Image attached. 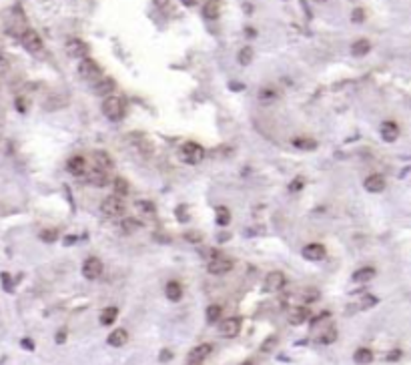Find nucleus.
Returning <instances> with one entry per match:
<instances>
[{"instance_id": "f257e3e1", "label": "nucleus", "mask_w": 411, "mask_h": 365, "mask_svg": "<svg viewBox=\"0 0 411 365\" xmlns=\"http://www.w3.org/2000/svg\"><path fill=\"white\" fill-rule=\"evenodd\" d=\"M179 159L187 163V164H199L203 159H205V148L199 145V143H185L183 146L179 148Z\"/></svg>"}, {"instance_id": "f03ea898", "label": "nucleus", "mask_w": 411, "mask_h": 365, "mask_svg": "<svg viewBox=\"0 0 411 365\" xmlns=\"http://www.w3.org/2000/svg\"><path fill=\"white\" fill-rule=\"evenodd\" d=\"M101 213L108 219H117V217H123L125 215V203L123 199L117 197V195H110L107 199H103L101 203Z\"/></svg>"}, {"instance_id": "7ed1b4c3", "label": "nucleus", "mask_w": 411, "mask_h": 365, "mask_svg": "<svg viewBox=\"0 0 411 365\" xmlns=\"http://www.w3.org/2000/svg\"><path fill=\"white\" fill-rule=\"evenodd\" d=\"M103 114L110 121H121L125 114V103L119 96H107L103 101Z\"/></svg>"}, {"instance_id": "20e7f679", "label": "nucleus", "mask_w": 411, "mask_h": 365, "mask_svg": "<svg viewBox=\"0 0 411 365\" xmlns=\"http://www.w3.org/2000/svg\"><path fill=\"white\" fill-rule=\"evenodd\" d=\"M103 71H101V66L96 64V60H92L90 56L87 58H82L78 62V76L82 80H89V82H96L98 78H101Z\"/></svg>"}, {"instance_id": "39448f33", "label": "nucleus", "mask_w": 411, "mask_h": 365, "mask_svg": "<svg viewBox=\"0 0 411 365\" xmlns=\"http://www.w3.org/2000/svg\"><path fill=\"white\" fill-rule=\"evenodd\" d=\"M207 269L211 275H225L233 269V259H229L221 253H217L215 257H211L209 263H207Z\"/></svg>"}, {"instance_id": "423d86ee", "label": "nucleus", "mask_w": 411, "mask_h": 365, "mask_svg": "<svg viewBox=\"0 0 411 365\" xmlns=\"http://www.w3.org/2000/svg\"><path fill=\"white\" fill-rule=\"evenodd\" d=\"M20 42H22V46L26 48V51L32 53V55H38L42 51V38H40L38 32L32 30V28H26L22 32V35H20Z\"/></svg>"}, {"instance_id": "0eeeda50", "label": "nucleus", "mask_w": 411, "mask_h": 365, "mask_svg": "<svg viewBox=\"0 0 411 365\" xmlns=\"http://www.w3.org/2000/svg\"><path fill=\"white\" fill-rule=\"evenodd\" d=\"M103 261L98 257H89L85 263H82V277L89 279V281H94L103 275Z\"/></svg>"}, {"instance_id": "6e6552de", "label": "nucleus", "mask_w": 411, "mask_h": 365, "mask_svg": "<svg viewBox=\"0 0 411 365\" xmlns=\"http://www.w3.org/2000/svg\"><path fill=\"white\" fill-rule=\"evenodd\" d=\"M64 51L71 58H87L89 56V44L80 38H69L64 44Z\"/></svg>"}, {"instance_id": "1a4fd4ad", "label": "nucleus", "mask_w": 411, "mask_h": 365, "mask_svg": "<svg viewBox=\"0 0 411 365\" xmlns=\"http://www.w3.org/2000/svg\"><path fill=\"white\" fill-rule=\"evenodd\" d=\"M285 273L283 271H271L267 277H265V291L267 293H277V291H281L285 287Z\"/></svg>"}, {"instance_id": "9d476101", "label": "nucleus", "mask_w": 411, "mask_h": 365, "mask_svg": "<svg viewBox=\"0 0 411 365\" xmlns=\"http://www.w3.org/2000/svg\"><path fill=\"white\" fill-rule=\"evenodd\" d=\"M239 331H241V319L239 317H229V319L221 321V325H219V335L227 337V339L237 337Z\"/></svg>"}, {"instance_id": "9b49d317", "label": "nucleus", "mask_w": 411, "mask_h": 365, "mask_svg": "<svg viewBox=\"0 0 411 365\" xmlns=\"http://www.w3.org/2000/svg\"><path fill=\"white\" fill-rule=\"evenodd\" d=\"M301 255H303L307 261H313V263H315V261L325 259L327 251H325V247H323L321 243H309V245H305V247H303Z\"/></svg>"}, {"instance_id": "f8f14e48", "label": "nucleus", "mask_w": 411, "mask_h": 365, "mask_svg": "<svg viewBox=\"0 0 411 365\" xmlns=\"http://www.w3.org/2000/svg\"><path fill=\"white\" fill-rule=\"evenodd\" d=\"M379 135L385 143H395L399 139V127L393 121H383L379 127Z\"/></svg>"}, {"instance_id": "ddd939ff", "label": "nucleus", "mask_w": 411, "mask_h": 365, "mask_svg": "<svg viewBox=\"0 0 411 365\" xmlns=\"http://www.w3.org/2000/svg\"><path fill=\"white\" fill-rule=\"evenodd\" d=\"M213 351V345L211 343H201V345H197L195 349L189 353V363H203Z\"/></svg>"}, {"instance_id": "4468645a", "label": "nucleus", "mask_w": 411, "mask_h": 365, "mask_svg": "<svg viewBox=\"0 0 411 365\" xmlns=\"http://www.w3.org/2000/svg\"><path fill=\"white\" fill-rule=\"evenodd\" d=\"M363 187L369 193H381L385 189V177L379 175V173H373L363 181Z\"/></svg>"}, {"instance_id": "2eb2a0df", "label": "nucleus", "mask_w": 411, "mask_h": 365, "mask_svg": "<svg viewBox=\"0 0 411 365\" xmlns=\"http://www.w3.org/2000/svg\"><path fill=\"white\" fill-rule=\"evenodd\" d=\"M85 182H87V185H90V187H107L108 179H107V173L105 171L92 169L90 173L89 171L85 173Z\"/></svg>"}, {"instance_id": "dca6fc26", "label": "nucleus", "mask_w": 411, "mask_h": 365, "mask_svg": "<svg viewBox=\"0 0 411 365\" xmlns=\"http://www.w3.org/2000/svg\"><path fill=\"white\" fill-rule=\"evenodd\" d=\"M117 89V82H114L112 78H98L96 82H94V87H92V91H94V94H98V96H110V92Z\"/></svg>"}, {"instance_id": "f3484780", "label": "nucleus", "mask_w": 411, "mask_h": 365, "mask_svg": "<svg viewBox=\"0 0 411 365\" xmlns=\"http://www.w3.org/2000/svg\"><path fill=\"white\" fill-rule=\"evenodd\" d=\"M67 171H69L71 175H74V177H82V175L89 171L87 161L82 159V157H72V159H69V163H67Z\"/></svg>"}, {"instance_id": "a211bd4d", "label": "nucleus", "mask_w": 411, "mask_h": 365, "mask_svg": "<svg viewBox=\"0 0 411 365\" xmlns=\"http://www.w3.org/2000/svg\"><path fill=\"white\" fill-rule=\"evenodd\" d=\"M309 315H311V311L307 309V307H293L291 311H289V323L291 325H301V323H305L307 319H309Z\"/></svg>"}, {"instance_id": "6ab92c4d", "label": "nucleus", "mask_w": 411, "mask_h": 365, "mask_svg": "<svg viewBox=\"0 0 411 365\" xmlns=\"http://www.w3.org/2000/svg\"><path fill=\"white\" fill-rule=\"evenodd\" d=\"M94 161L98 164V169L105 171V173L110 171V169H114V161H112V157L107 151H96L94 153Z\"/></svg>"}, {"instance_id": "aec40b11", "label": "nucleus", "mask_w": 411, "mask_h": 365, "mask_svg": "<svg viewBox=\"0 0 411 365\" xmlns=\"http://www.w3.org/2000/svg\"><path fill=\"white\" fill-rule=\"evenodd\" d=\"M291 145L295 146V148H299V151H315L317 148V141L315 139H311V137H295L293 141H291Z\"/></svg>"}, {"instance_id": "412c9836", "label": "nucleus", "mask_w": 411, "mask_h": 365, "mask_svg": "<svg viewBox=\"0 0 411 365\" xmlns=\"http://www.w3.org/2000/svg\"><path fill=\"white\" fill-rule=\"evenodd\" d=\"M219 14H221V2L219 0H209V2H205L203 6V16L207 20H215L219 18Z\"/></svg>"}, {"instance_id": "4be33fe9", "label": "nucleus", "mask_w": 411, "mask_h": 365, "mask_svg": "<svg viewBox=\"0 0 411 365\" xmlns=\"http://www.w3.org/2000/svg\"><path fill=\"white\" fill-rule=\"evenodd\" d=\"M377 275V271L373 267H361L353 273V281L355 283H369V281H373Z\"/></svg>"}, {"instance_id": "5701e85b", "label": "nucleus", "mask_w": 411, "mask_h": 365, "mask_svg": "<svg viewBox=\"0 0 411 365\" xmlns=\"http://www.w3.org/2000/svg\"><path fill=\"white\" fill-rule=\"evenodd\" d=\"M164 293H167V297L171 301H180L183 299V285L179 283V281H169L167 283V289H164Z\"/></svg>"}, {"instance_id": "b1692460", "label": "nucleus", "mask_w": 411, "mask_h": 365, "mask_svg": "<svg viewBox=\"0 0 411 365\" xmlns=\"http://www.w3.org/2000/svg\"><path fill=\"white\" fill-rule=\"evenodd\" d=\"M108 345L110 347H123L126 341H128V333H126V329H114L112 333L108 335Z\"/></svg>"}, {"instance_id": "393cba45", "label": "nucleus", "mask_w": 411, "mask_h": 365, "mask_svg": "<svg viewBox=\"0 0 411 365\" xmlns=\"http://www.w3.org/2000/svg\"><path fill=\"white\" fill-rule=\"evenodd\" d=\"M135 209L141 215H144V217H155V215H157V207H155L153 201H149V199H141V201H137Z\"/></svg>"}, {"instance_id": "a878e982", "label": "nucleus", "mask_w": 411, "mask_h": 365, "mask_svg": "<svg viewBox=\"0 0 411 365\" xmlns=\"http://www.w3.org/2000/svg\"><path fill=\"white\" fill-rule=\"evenodd\" d=\"M371 51V42L367 38H359L351 44V55L353 56H365Z\"/></svg>"}, {"instance_id": "bb28decb", "label": "nucleus", "mask_w": 411, "mask_h": 365, "mask_svg": "<svg viewBox=\"0 0 411 365\" xmlns=\"http://www.w3.org/2000/svg\"><path fill=\"white\" fill-rule=\"evenodd\" d=\"M277 98H279V92L273 87H263L259 91V103H263V105H273Z\"/></svg>"}, {"instance_id": "cd10ccee", "label": "nucleus", "mask_w": 411, "mask_h": 365, "mask_svg": "<svg viewBox=\"0 0 411 365\" xmlns=\"http://www.w3.org/2000/svg\"><path fill=\"white\" fill-rule=\"evenodd\" d=\"M119 227H121L123 233L130 235V233H135V231H139V229L143 227V223H141L139 219H135V217H123V221H121Z\"/></svg>"}, {"instance_id": "c85d7f7f", "label": "nucleus", "mask_w": 411, "mask_h": 365, "mask_svg": "<svg viewBox=\"0 0 411 365\" xmlns=\"http://www.w3.org/2000/svg\"><path fill=\"white\" fill-rule=\"evenodd\" d=\"M353 361H355L357 365H367V363H371V361H373L371 349H367V347H359V349L353 353Z\"/></svg>"}, {"instance_id": "c756f323", "label": "nucleus", "mask_w": 411, "mask_h": 365, "mask_svg": "<svg viewBox=\"0 0 411 365\" xmlns=\"http://www.w3.org/2000/svg\"><path fill=\"white\" fill-rule=\"evenodd\" d=\"M117 317H119V309L117 307H107L101 313V325L108 327V325H112L114 321H117Z\"/></svg>"}, {"instance_id": "7c9ffc66", "label": "nucleus", "mask_w": 411, "mask_h": 365, "mask_svg": "<svg viewBox=\"0 0 411 365\" xmlns=\"http://www.w3.org/2000/svg\"><path fill=\"white\" fill-rule=\"evenodd\" d=\"M112 189H114V195H117V197L128 195V182H126V179L117 177V179H114V182H112Z\"/></svg>"}, {"instance_id": "2f4dec72", "label": "nucleus", "mask_w": 411, "mask_h": 365, "mask_svg": "<svg viewBox=\"0 0 411 365\" xmlns=\"http://www.w3.org/2000/svg\"><path fill=\"white\" fill-rule=\"evenodd\" d=\"M237 60H239V64H243V66L251 64V60H253V48H251V46H245V48H241V51H239V56H237Z\"/></svg>"}, {"instance_id": "473e14b6", "label": "nucleus", "mask_w": 411, "mask_h": 365, "mask_svg": "<svg viewBox=\"0 0 411 365\" xmlns=\"http://www.w3.org/2000/svg\"><path fill=\"white\" fill-rule=\"evenodd\" d=\"M221 313H223L221 305H209L207 307V321L209 323H217L219 317H221Z\"/></svg>"}, {"instance_id": "72a5a7b5", "label": "nucleus", "mask_w": 411, "mask_h": 365, "mask_svg": "<svg viewBox=\"0 0 411 365\" xmlns=\"http://www.w3.org/2000/svg\"><path fill=\"white\" fill-rule=\"evenodd\" d=\"M217 223H219L221 227H227L229 223H231V213H229L227 207H219V209H217Z\"/></svg>"}, {"instance_id": "f704fd0d", "label": "nucleus", "mask_w": 411, "mask_h": 365, "mask_svg": "<svg viewBox=\"0 0 411 365\" xmlns=\"http://www.w3.org/2000/svg\"><path fill=\"white\" fill-rule=\"evenodd\" d=\"M58 229H44V231H40V239L44 241V243H54L56 239H58Z\"/></svg>"}, {"instance_id": "c9c22d12", "label": "nucleus", "mask_w": 411, "mask_h": 365, "mask_svg": "<svg viewBox=\"0 0 411 365\" xmlns=\"http://www.w3.org/2000/svg\"><path fill=\"white\" fill-rule=\"evenodd\" d=\"M335 339H337V331H335L333 327H329L325 333L319 337V343H321V345H331Z\"/></svg>"}, {"instance_id": "e433bc0d", "label": "nucleus", "mask_w": 411, "mask_h": 365, "mask_svg": "<svg viewBox=\"0 0 411 365\" xmlns=\"http://www.w3.org/2000/svg\"><path fill=\"white\" fill-rule=\"evenodd\" d=\"M373 305H377V297L375 295H363V299H361V309H369V307H373Z\"/></svg>"}, {"instance_id": "4c0bfd02", "label": "nucleus", "mask_w": 411, "mask_h": 365, "mask_svg": "<svg viewBox=\"0 0 411 365\" xmlns=\"http://www.w3.org/2000/svg\"><path fill=\"white\" fill-rule=\"evenodd\" d=\"M317 299H319V291L313 289V287H309V289L305 291V301L311 303V301H317Z\"/></svg>"}, {"instance_id": "58836bf2", "label": "nucleus", "mask_w": 411, "mask_h": 365, "mask_svg": "<svg viewBox=\"0 0 411 365\" xmlns=\"http://www.w3.org/2000/svg\"><path fill=\"white\" fill-rule=\"evenodd\" d=\"M351 20L353 22H363L365 20V10L363 8H355L353 14H351Z\"/></svg>"}, {"instance_id": "ea45409f", "label": "nucleus", "mask_w": 411, "mask_h": 365, "mask_svg": "<svg viewBox=\"0 0 411 365\" xmlns=\"http://www.w3.org/2000/svg\"><path fill=\"white\" fill-rule=\"evenodd\" d=\"M185 239L191 241V243H199V241H201V233H199V231H187V233H185Z\"/></svg>"}, {"instance_id": "a19ab883", "label": "nucleus", "mask_w": 411, "mask_h": 365, "mask_svg": "<svg viewBox=\"0 0 411 365\" xmlns=\"http://www.w3.org/2000/svg\"><path fill=\"white\" fill-rule=\"evenodd\" d=\"M275 343H277V337H271V339H267L265 343L261 345V351H271L273 347H275Z\"/></svg>"}, {"instance_id": "79ce46f5", "label": "nucleus", "mask_w": 411, "mask_h": 365, "mask_svg": "<svg viewBox=\"0 0 411 365\" xmlns=\"http://www.w3.org/2000/svg\"><path fill=\"white\" fill-rule=\"evenodd\" d=\"M401 357V351L399 349H395V351H391L389 355H387V361H397Z\"/></svg>"}, {"instance_id": "37998d69", "label": "nucleus", "mask_w": 411, "mask_h": 365, "mask_svg": "<svg viewBox=\"0 0 411 365\" xmlns=\"http://www.w3.org/2000/svg\"><path fill=\"white\" fill-rule=\"evenodd\" d=\"M301 187H303V181H301V179H295L293 185H291L289 189H291V191H297V189H301Z\"/></svg>"}, {"instance_id": "c03bdc74", "label": "nucleus", "mask_w": 411, "mask_h": 365, "mask_svg": "<svg viewBox=\"0 0 411 365\" xmlns=\"http://www.w3.org/2000/svg\"><path fill=\"white\" fill-rule=\"evenodd\" d=\"M169 357H173V353H171V351H167V349H164V351L161 353V361H169Z\"/></svg>"}, {"instance_id": "a18cd8bd", "label": "nucleus", "mask_w": 411, "mask_h": 365, "mask_svg": "<svg viewBox=\"0 0 411 365\" xmlns=\"http://www.w3.org/2000/svg\"><path fill=\"white\" fill-rule=\"evenodd\" d=\"M169 4V0H155V6H159V8H164Z\"/></svg>"}, {"instance_id": "49530a36", "label": "nucleus", "mask_w": 411, "mask_h": 365, "mask_svg": "<svg viewBox=\"0 0 411 365\" xmlns=\"http://www.w3.org/2000/svg\"><path fill=\"white\" fill-rule=\"evenodd\" d=\"M185 6H195V0H180Z\"/></svg>"}, {"instance_id": "de8ad7c7", "label": "nucleus", "mask_w": 411, "mask_h": 365, "mask_svg": "<svg viewBox=\"0 0 411 365\" xmlns=\"http://www.w3.org/2000/svg\"><path fill=\"white\" fill-rule=\"evenodd\" d=\"M56 341L62 343V341H64V333H56Z\"/></svg>"}, {"instance_id": "09e8293b", "label": "nucleus", "mask_w": 411, "mask_h": 365, "mask_svg": "<svg viewBox=\"0 0 411 365\" xmlns=\"http://www.w3.org/2000/svg\"><path fill=\"white\" fill-rule=\"evenodd\" d=\"M241 365H253V361H243Z\"/></svg>"}, {"instance_id": "8fccbe9b", "label": "nucleus", "mask_w": 411, "mask_h": 365, "mask_svg": "<svg viewBox=\"0 0 411 365\" xmlns=\"http://www.w3.org/2000/svg\"><path fill=\"white\" fill-rule=\"evenodd\" d=\"M0 66H4V58H0Z\"/></svg>"}, {"instance_id": "3c124183", "label": "nucleus", "mask_w": 411, "mask_h": 365, "mask_svg": "<svg viewBox=\"0 0 411 365\" xmlns=\"http://www.w3.org/2000/svg\"><path fill=\"white\" fill-rule=\"evenodd\" d=\"M0 137H2V125H0Z\"/></svg>"}, {"instance_id": "603ef678", "label": "nucleus", "mask_w": 411, "mask_h": 365, "mask_svg": "<svg viewBox=\"0 0 411 365\" xmlns=\"http://www.w3.org/2000/svg\"><path fill=\"white\" fill-rule=\"evenodd\" d=\"M315 2H327V0H315Z\"/></svg>"}, {"instance_id": "864d4df0", "label": "nucleus", "mask_w": 411, "mask_h": 365, "mask_svg": "<svg viewBox=\"0 0 411 365\" xmlns=\"http://www.w3.org/2000/svg\"><path fill=\"white\" fill-rule=\"evenodd\" d=\"M187 365H199V363H187Z\"/></svg>"}]
</instances>
